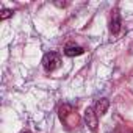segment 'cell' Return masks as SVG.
<instances>
[{
    "instance_id": "cell-7",
    "label": "cell",
    "mask_w": 133,
    "mask_h": 133,
    "mask_svg": "<svg viewBox=\"0 0 133 133\" xmlns=\"http://www.w3.org/2000/svg\"><path fill=\"white\" fill-rule=\"evenodd\" d=\"M22 133H28V131H22Z\"/></svg>"
},
{
    "instance_id": "cell-4",
    "label": "cell",
    "mask_w": 133,
    "mask_h": 133,
    "mask_svg": "<svg viewBox=\"0 0 133 133\" xmlns=\"http://www.w3.org/2000/svg\"><path fill=\"white\" fill-rule=\"evenodd\" d=\"M108 107H110L108 99H99L97 103H96V113H97L99 116H103V114L108 111Z\"/></svg>"
},
{
    "instance_id": "cell-5",
    "label": "cell",
    "mask_w": 133,
    "mask_h": 133,
    "mask_svg": "<svg viewBox=\"0 0 133 133\" xmlns=\"http://www.w3.org/2000/svg\"><path fill=\"white\" fill-rule=\"evenodd\" d=\"M119 28H121V17H119V13H117V11H114V13H113V16H111L110 30H111V33H113V35H116V33L119 31Z\"/></svg>"
},
{
    "instance_id": "cell-2",
    "label": "cell",
    "mask_w": 133,
    "mask_h": 133,
    "mask_svg": "<svg viewBox=\"0 0 133 133\" xmlns=\"http://www.w3.org/2000/svg\"><path fill=\"white\" fill-rule=\"evenodd\" d=\"M97 116H99V114L96 113V110H94L92 107L86 108V111H85V122H86V125H88L92 131H96V130H97V125H99Z\"/></svg>"
},
{
    "instance_id": "cell-3",
    "label": "cell",
    "mask_w": 133,
    "mask_h": 133,
    "mask_svg": "<svg viewBox=\"0 0 133 133\" xmlns=\"http://www.w3.org/2000/svg\"><path fill=\"white\" fill-rule=\"evenodd\" d=\"M82 53H85V49L80 47V45L69 44V45H66V49H64V55L66 56H78Z\"/></svg>"
},
{
    "instance_id": "cell-6",
    "label": "cell",
    "mask_w": 133,
    "mask_h": 133,
    "mask_svg": "<svg viewBox=\"0 0 133 133\" xmlns=\"http://www.w3.org/2000/svg\"><path fill=\"white\" fill-rule=\"evenodd\" d=\"M11 16H13V11H11V10H2L0 19H2V21H5V19H8V17H11Z\"/></svg>"
},
{
    "instance_id": "cell-1",
    "label": "cell",
    "mask_w": 133,
    "mask_h": 133,
    "mask_svg": "<svg viewBox=\"0 0 133 133\" xmlns=\"http://www.w3.org/2000/svg\"><path fill=\"white\" fill-rule=\"evenodd\" d=\"M59 64H61V56L56 52H49L42 58V66L47 72H53L55 69L59 68Z\"/></svg>"
}]
</instances>
